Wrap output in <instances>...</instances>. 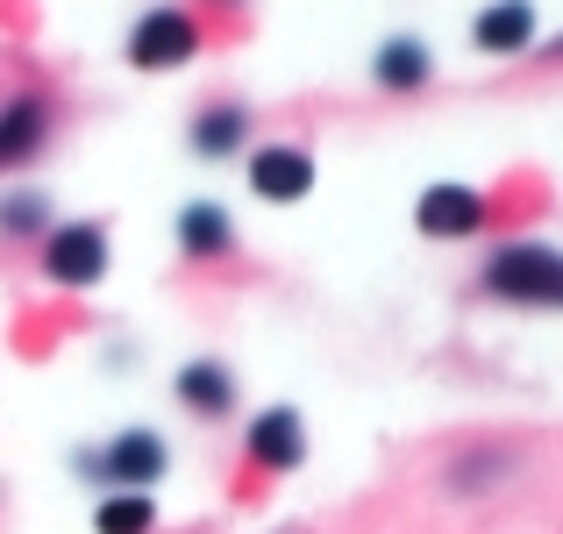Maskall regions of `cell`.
Listing matches in <instances>:
<instances>
[{
	"mask_svg": "<svg viewBox=\"0 0 563 534\" xmlns=\"http://www.w3.org/2000/svg\"><path fill=\"white\" fill-rule=\"evenodd\" d=\"M485 286L499 300H521V307H563V257L542 243H514L485 264Z\"/></svg>",
	"mask_w": 563,
	"mask_h": 534,
	"instance_id": "6da1fadb",
	"label": "cell"
},
{
	"mask_svg": "<svg viewBox=\"0 0 563 534\" xmlns=\"http://www.w3.org/2000/svg\"><path fill=\"white\" fill-rule=\"evenodd\" d=\"M192 51H200V29H192V14H179V8L143 14V22H136V36H129V65H143V71L186 65Z\"/></svg>",
	"mask_w": 563,
	"mask_h": 534,
	"instance_id": "7a4b0ae2",
	"label": "cell"
},
{
	"mask_svg": "<svg viewBox=\"0 0 563 534\" xmlns=\"http://www.w3.org/2000/svg\"><path fill=\"white\" fill-rule=\"evenodd\" d=\"M43 271H51L57 286H93V278L108 271V235L86 229V221L51 229V235H43Z\"/></svg>",
	"mask_w": 563,
	"mask_h": 534,
	"instance_id": "3957f363",
	"label": "cell"
},
{
	"mask_svg": "<svg viewBox=\"0 0 563 534\" xmlns=\"http://www.w3.org/2000/svg\"><path fill=\"white\" fill-rule=\"evenodd\" d=\"M100 478L122 485V492H143L151 478H165V442H157L151 427H129V435H114L108 456H100Z\"/></svg>",
	"mask_w": 563,
	"mask_h": 534,
	"instance_id": "277c9868",
	"label": "cell"
},
{
	"mask_svg": "<svg viewBox=\"0 0 563 534\" xmlns=\"http://www.w3.org/2000/svg\"><path fill=\"white\" fill-rule=\"evenodd\" d=\"M413 221H421V235H471L485 221V200L471 186H428Z\"/></svg>",
	"mask_w": 563,
	"mask_h": 534,
	"instance_id": "5b68a950",
	"label": "cell"
},
{
	"mask_svg": "<svg viewBox=\"0 0 563 534\" xmlns=\"http://www.w3.org/2000/svg\"><path fill=\"white\" fill-rule=\"evenodd\" d=\"M250 456H257L264 470H292L307 456V435H300V413L292 407H272L250 421Z\"/></svg>",
	"mask_w": 563,
	"mask_h": 534,
	"instance_id": "8992f818",
	"label": "cell"
},
{
	"mask_svg": "<svg viewBox=\"0 0 563 534\" xmlns=\"http://www.w3.org/2000/svg\"><path fill=\"white\" fill-rule=\"evenodd\" d=\"M250 186L264 192V200H307V186H314V157L307 151H257L250 157Z\"/></svg>",
	"mask_w": 563,
	"mask_h": 534,
	"instance_id": "52a82bcc",
	"label": "cell"
},
{
	"mask_svg": "<svg viewBox=\"0 0 563 534\" xmlns=\"http://www.w3.org/2000/svg\"><path fill=\"white\" fill-rule=\"evenodd\" d=\"M528 36H536V8H528V0H499V8L478 14L485 51H528Z\"/></svg>",
	"mask_w": 563,
	"mask_h": 534,
	"instance_id": "ba28073f",
	"label": "cell"
},
{
	"mask_svg": "<svg viewBox=\"0 0 563 534\" xmlns=\"http://www.w3.org/2000/svg\"><path fill=\"white\" fill-rule=\"evenodd\" d=\"M179 243L192 249V257H214V249L235 243V229H229V214H221L214 200H192L186 214H179Z\"/></svg>",
	"mask_w": 563,
	"mask_h": 534,
	"instance_id": "9c48e42d",
	"label": "cell"
},
{
	"mask_svg": "<svg viewBox=\"0 0 563 534\" xmlns=\"http://www.w3.org/2000/svg\"><path fill=\"white\" fill-rule=\"evenodd\" d=\"M372 71H378V86H393V93H413V86L428 79V51H421L413 36H393V43L378 51Z\"/></svg>",
	"mask_w": 563,
	"mask_h": 534,
	"instance_id": "30bf717a",
	"label": "cell"
},
{
	"mask_svg": "<svg viewBox=\"0 0 563 534\" xmlns=\"http://www.w3.org/2000/svg\"><path fill=\"white\" fill-rule=\"evenodd\" d=\"M179 399H186L192 413H229L235 385H229V370H221V364H186L179 370Z\"/></svg>",
	"mask_w": 563,
	"mask_h": 534,
	"instance_id": "8fae6325",
	"label": "cell"
},
{
	"mask_svg": "<svg viewBox=\"0 0 563 534\" xmlns=\"http://www.w3.org/2000/svg\"><path fill=\"white\" fill-rule=\"evenodd\" d=\"M43 136V108L36 100H14L8 114H0V165H14V157H29Z\"/></svg>",
	"mask_w": 563,
	"mask_h": 534,
	"instance_id": "7c38bea8",
	"label": "cell"
},
{
	"mask_svg": "<svg viewBox=\"0 0 563 534\" xmlns=\"http://www.w3.org/2000/svg\"><path fill=\"white\" fill-rule=\"evenodd\" d=\"M235 143H243V108H207L192 122V151L200 157H229Z\"/></svg>",
	"mask_w": 563,
	"mask_h": 534,
	"instance_id": "4fadbf2b",
	"label": "cell"
},
{
	"mask_svg": "<svg viewBox=\"0 0 563 534\" xmlns=\"http://www.w3.org/2000/svg\"><path fill=\"white\" fill-rule=\"evenodd\" d=\"M151 499L143 492H114V499H100V513H93V527L100 534H151Z\"/></svg>",
	"mask_w": 563,
	"mask_h": 534,
	"instance_id": "5bb4252c",
	"label": "cell"
},
{
	"mask_svg": "<svg viewBox=\"0 0 563 534\" xmlns=\"http://www.w3.org/2000/svg\"><path fill=\"white\" fill-rule=\"evenodd\" d=\"M8 229H36V200H8Z\"/></svg>",
	"mask_w": 563,
	"mask_h": 534,
	"instance_id": "9a60e30c",
	"label": "cell"
}]
</instances>
